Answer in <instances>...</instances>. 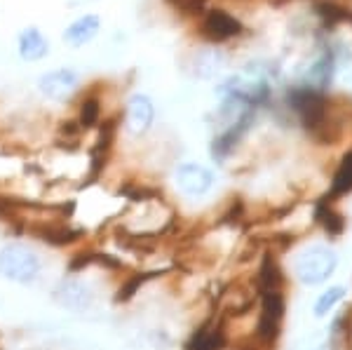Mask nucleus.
<instances>
[{"label":"nucleus","mask_w":352,"mask_h":350,"mask_svg":"<svg viewBox=\"0 0 352 350\" xmlns=\"http://www.w3.org/2000/svg\"><path fill=\"white\" fill-rule=\"evenodd\" d=\"M226 343L223 329L212 325H204L202 329H197V334H192L186 350H221Z\"/></svg>","instance_id":"nucleus-12"},{"label":"nucleus","mask_w":352,"mask_h":350,"mask_svg":"<svg viewBox=\"0 0 352 350\" xmlns=\"http://www.w3.org/2000/svg\"><path fill=\"white\" fill-rule=\"evenodd\" d=\"M331 78H333V56L322 54L320 59L310 66L305 80H308V87H315V89H320V92H324L329 85H331Z\"/></svg>","instance_id":"nucleus-13"},{"label":"nucleus","mask_w":352,"mask_h":350,"mask_svg":"<svg viewBox=\"0 0 352 350\" xmlns=\"http://www.w3.org/2000/svg\"><path fill=\"white\" fill-rule=\"evenodd\" d=\"M153 120H155L153 101L146 94H134L127 101V109H124V127H127V132L134 134V137H141V134H146L151 129Z\"/></svg>","instance_id":"nucleus-7"},{"label":"nucleus","mask_w":352,"mask_h":350,"mask_svg":"<svg viewBox=\"0 0 352 350\" xmlns=\"http://www.w3.org/2000/svg\"><path fill=\"white\" fill-rule=\"evenodd\" d=\"M350 19H352V14H350Z\"/></svg>","instance_id":"nucleus-22"},{"label":"nucleus","mask_w":352,"mask_h":350,"mask_svg":"<svg viewBox=\"0 0 352 350\" xmlns=\"http://www.w3.org/2000/svg\"><path fill=\"white\" fill-rule=\"evenodd\" d=\"M258 285H261V292L282 289V270L277 268L275 259H270V256L263 259V266L258 270Z\"/></svg>","instance_id":"nucleus-16"},{"label":"nucleus","mask_w":352,"mask_h":350,"mask_svg":"<svg viewBox=\"0 0 352 350\" xmlns=\"http://www.w3.org/2000/svg\"><path fill=\"white\" fill-rule=\"evenodd\" d=\"M50 52L47 38L36 26H28L19 33V56L24 61H41Z\"/></svg>","instance_id":"nucleus-11"},{"label":"nucleus","mask_w":352,"mask_h":350,"mask_svg":"<svg viewBox=\"0 0 352 350\" xmlns=\"http://www.w3.org/2000/svg\"><path fill=\"white\" fill-rule=\"evenodd\" d=\"M41 270V261L24 245H8L0 250V275L12 282H31Z\"/></svg>","instance_id":"nucleus-3"},{"label":"nucleus","mask_w":352,"mask_h":350,"mask_svg":"<svg viewBox=\"0 0 352 350\" xmlns=\"http://www.w3.org/2000/svg\"><path fill=\"white\" fill-rule=\"evenodd\" d=\"M345 294H348V289L345 287H329L327 292H322L320 298L315 301V315L317 318H327L329 313H331L333 308L338 306L340 301L345 298Z\"/></svg>","instance_id":"nucleus-15"},{"label":"nucleus","mask_w":352,"mask_h":350,"mask_svg":"<svg viewBox=\"0 0 352 350\" xmlns=\"http://www.w3.org/2000/svg\"><path fill=\"white\" fill-rule=\"evenodd\" d=\"M289 104L292 109L298 113L300 122H303L308 129H317L324 125L327 120V99H324V92L315 87H294L289 92Z\"/></svg>","instance_id":"nucleus-4"},{"label":"nucleus","mask_w":352,"mask_h":350,"mask_svg":"<svg viewBox=\"0 0 352 350\" xmlns=\"http://www.w3.org/2000/svg\"><path fill=\"white\" fill-rule=\"evenodd\" d=\"M338 268V256L331 247L327 245H310L296 256L294 263V275L300 285L305 287H317L322 282H327L336 273Z\"/></svg>","instance_id":"nucleus-1"},{"label":"nucleus","mask_w":352,"mask_h":350,"mask_svg":"<svg viewBox=\"0 0 352 350\" xmlns=\"http://www.w3.org/2000/svg\"><path fill=\"white\" fill-rule=\"evenodd\" d=\"M56 301L61 303V306L71 308V310H85L92 306L94 296H92V289H89L87 285H82V282L78 280H66L59 285V289L54 292Z\"/></svg>","instance_id":"nucleus-9"},{"label":"nucleus","mask_w":352,"mask_h":350,"mask_svg":"<svg viewBox=\"0 0 352 350\" xmlns=\"http://www.w3.org/2000/svg\"><path fill=\"white\" fill-rule=\"evenodd\" d=\"M221 66H223V54L217 50H207L195 56V69L200 78H212L214 73L221 71Z\"/></svg>","instance_id":"nucleus-17"},{"label":"nucleus","mask_w":352,"mask_h":350,"mask_svg":"<svg viewBox=\"0 0 352 350\" xmlns=\"http://www.w3.org/2000/svg\"><path fill=\"white\" fill-rule=\"evenodd\" d=\"M317 14L322 17L329 24H336V21H343V19H350V12H345L343 8H336L331 3H320L317 5Z\"/></svg>","instance_id":"nucleus-19"},{"label":"nucleus","mask_w":352,"mask_h":350,"mask_svg":"<svg viewBox=\"0 0 352 350\" xmlns=\"http://www.w3.org/2000/svg\"><path fill=\"white\" fill-rule=\"evenodd\" d=\"M78 73L73 69H56L41 76L38 80V89H41L43 97L52 99V101H66L71 99V94L78 87Z\"/></svg>","instance_id":"nucleus-6"},{"label":"nucleus","mask_w":352,"mask_h":350,"mask_svg":"<svg viewBox=\"0 0 352 350\" xmlns=\"http://www.w3.org/2000/svg\"><path fill=\"white\" fill-rule=\"evenodd\" d=\"M285 313H287V298L282 294V289H270L261 294V315L256 327V336L261 343L272 346L280 338Z\"/></svg>","instance_id":"nucleus-2"},{"label":"nucleus","mask_w":352,"mask_h":350,"mask_svg":"<svg viewBox=\"0 0 352 350\" xmlns=\"http://www.w3.org/2000/svg\"><path fill=\"white\" fill-rule=\"evenodd\" d=\"M317 221L324 226V230L329 235H340L345 228V219L340 217L338 212H333L331 205H327V202L317 207Z\"/></svg>","instance_id":"nucleus-18"},{"label":"nucleus","mask_w":352,"mask_h":350,"mask_svg":"<svg viewBox=\"0 0 352 350\" xmlns=\"http://www.w3.org/2000/svg\"><path fill=\"white\" fill-rule=\"evenodd\" d=\"M174 182L179 186L181 193L190 195V197H200L207 195L214 186V174L207 167L197 165V162H184V165L176 167L174 172Z\"/></svg>","instance_id":"nucleus-5"},{"label":"nucleus","mask_w":352,"mask_h":350,"mask_svg":"<svg viewBox=\"0 0 352 350\" xmlns=\"http://www.w3.org/2000/svg\"><path fill=\"white\" fill-rule=\"evenodd\" d=\"M172 3L176 5V8L184 10V12L195 14V12H200V10H202L204 0H172Z\"/></svg>","instance_id":"nucleus-21"},{"label":"nucleus","mask_w":352,"mask_h":350,"mask_svg":"<svg viewBox=\"0 0 352 350\" xmlns=\"http://www.w3.org/2000/svg\"><path fill=\"white\" fill-rule=\"evenodd\" d=\"M202 31H204V36H207L209 41L223 43V41H230V38L240 36L242 24L235 19V17L223 12V10H212V12H207V17H204Z\"/></svg>","instance_id":"nucleus-8"},{"label":"nucleus","mask_w":352,"mask_h":350,"mask_svg":"<svg viewBox=\"0 0 352 350\" xmlns=\"http://www.w3.org/2000/svg\"><path fill=\"white\" fill-rule=\"evenodd\" d=\"M99 101L96 99H87L82 104V109H80V125L82 127H94L96 125V120H99Z\"/></svg>","instance_id":"nucleus-20"},{"label":"nucleus","mask_w":352,"mask_h":350,"mask_svg":"<svg viewBox=\"0 0 352 350\" xmlns=\"http://www.w3.org/2000/svg\"><path fill=\"white\" fill-rule=\"evenodd\" d=\"M348 193H352V151H348V153L340 157V165L336 169V174H333L329 197L336 200V197H343Z\"/></svg>","instance_id":"nucleus-14"},{"label":"nucleus","mask_w":352,"mask_h":350,"mask_svg":"<svg viewBox=\"0 0 352 350\" xmlns=\"http://www.w3.org/2000/svg\"><path fill=\"white\" fill-rule=\"evenodd\" d=\"M101 28V19L96 14H82L78 17L73 24L66 26L64 31V43L71 45V47H82V45H87L92 38L99 33Z\"/></svg>","instance_id":"nucleus-10"}]
</instances>
